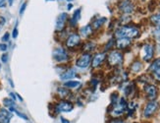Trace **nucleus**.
Here are the masks:
<instances>
[{
    "label": "nucleus",
    "instance_id": "obj_1",
    "mask_svg": "<svg viewBox=\"0 0 160 123\" xmlns=\"http://www.w3.org/2000/svg\"><path fill=\"white\" fill-rule=\"evenodd\" d=\"M140 36V30L133 26H123L121 28L117 29L115 32V37L119 38H136Z\"/></svg>",
    "mask_w": 160,
    "mask_h": 123
},
{
    "label": "nucleus",
    "instance_id": "obj_2",
    "mask_svg": "<svg viewBox=\"0 0 160 123\" xmlns=\"http://www.w3.org/2000/svg\"><path fill=\"white\" fill-rule=\"evenodd\" d=\"M107 60L111 66H120L123 63V54L118 50H113L109 53Z\"/></svg>",
    "mask_w": 160,
    "mask_h": 123
},
{
    "label": "nucleus",
    "instance_id": "obj_3",
    "mask_svg": "<svg viewBox=\"0 0 160 123\" xmlns=\"http://www.w3.org/2000/svg\"><path fill=\"white\" fill-rule=\"evenodd\" d=\"M52 56L54 58V60H56L58 63H63L66 62V61L69 59V55L66 51V49H64L63 47H56L53 52H52Z\"/></svg>",
    "mask_w": 160,
    "mask_h": 123
},
{
    "label": "nucleus",
    "instance_id": "obj_4",
    "mask_svg": "<svg viewBox=\"0 0 160 123\" xmlns=\"http://www.w3.org/2000/svg\"><path fill=\"white\" fill-rule=\"evenodd\" d=\"M126 109H127V102L125 100V99L122 98L116 105H114V108H113V110L111 111V115L117 117V116L122 115L126 111Z\"/></svg>",
    "mask_w": 160,
    "mask_h": 123
},
{
    "label": "nucleus",
    "instance_id": "obj_5",
    "mask_svg": "<svg viewBox=\"0 0 160 123\" xmlns=\"http://www.w3.org/2000/svg\"><path fill=\"white\" fill-rule=\"evenodd\" d=\"M74 109V105L70 101L62 100L59 101L55 106V110L57 112H71Z\"/></svg>",
    "mask_w": 160,
    "mask_h": 123
},
{
    "label": "nucleus",
    "instance_id": "obj_6",
    "mask_svg": "<svg viewBox=\"0 0 160 123\" xmlns=\"http://www.w3.org/2000/svg\"><path fill=\"white\" fill-rule=\"evenodd\" d=\"M92 62V55L89 53H83L76 61V65L79 68H87Z\"/></svg>",
    "mask_w": 160,
    "mask_h": 123
},
{
    "label": "nucleus",
    "instance_id": "obj_7",
    "mask_svg": "<svg viewBox=\"0 0 160 123\" xmlns=\"http://www.w3.org/2000/svg\"><path fill=\"white\" fill-rule=\"evenodd\" d=\"M157 108H158V102L157 101H154V100L149 101L144 107L143 116H144V117H147V118L150 117V116H152L154 114V112L157 110Z\"/></svg>",
    "mask_w": 160,
    "mask_h": 123
},
{
    "label": "nucleus",
    "instance_id": "obj_8",
    "mask_svg": "<svg viewBox=\"0 0 160 123\" xmlns=\"http://www.w3.org/2000/svg\"><path fill=\"white\" fill-rule=\"evenodd\" d=\"M81 42V37L78 35V33H72L68 38L66 40V45L68 49H74L77 45H79Z\"/></svg>",
    "mask_w": 160,
    "mask_h": 123
},
{
    "label": "nucleus",
    "instance_id": "obj_9",
    "mask_svg": "<svg viewBox=\"0 0 160 123\" xmlns=\"http://www.w3.org/2000/svg\"><path fill=\"white\" fill-rule=\"evenodd\" d=\"M142 49H143V55H142L143 60L147 61V62H149V61L152 59V57H153V53H154L153 46L149 44H148L143 45Z\"/></svg>",
    "mask_w": 160,
    "mask_h": 123
},
{
    "label": "nucleus",
    "instance_id": "obj_10",
    "mask_svg": "<svg viewBox=\"0 0 160 123\" xmlns=\"http://www.w3.org/2000/svg\"><path fill=\"white\" fill-rule=\"evenodd\" d=\"M134 8H135L134 5L130 1V0H123L119 5V9L123 13H126V14H130V13L133 12Z\"/></svg>",
    "mask_w": 160,
    "mask_h": 123
},
{
    "label": "nucleus",
    "instance_id": "obj_11",
    "mask_svg": "<svg viewBox=\"0 0 160 123\" xmlns=\"http://www.w3.org/2000/svg\"><path fill=\"white\" fill-rule=\"evenodd\" d=\"M144 92H145V94H147L148 99H149V100H153L156 99V97H157V93H158L156 87L153 86V85H147V86H145V88H144Z\"/></svg>",
    "mask_w": 160,
    "mask_h": 123
},
{
    "label": "nucleus",
    "instance_id": "obj_12",
    "mask_svg": "<svg viewBox=\"0 0 160 123\" xmlns=\"http://www.w3.org/2000/svg\"><path fill=\"white\" fill-rule=\"evenodd\" d=\"M67 19H68V16L66 13H62V14L58 17L57 22H56V31L57 32H62L64 30Z\"/></svg>",
    "mask_w": 160,
    "mask_h": 123
},
{
    "label": "nucleus",
    "instance_id": "obj_13",
    "mask_svg": "<svg viewBox=\"0 0 160 123\" xmlns=\"http://www.w3.org/2000/svg\"><path fill=\"white\" fill-rule=\"evenodd\" d=\"M132 42L130 38H117V40L115 42V44L117 46V49H125L129 47L131 45Z\"/></svg>",
    "mask_w": 160,
    "mask_h": 123
},
{
    "label": "nucleus",
    "instance_id": "obj_14",
    "mask_svg": "<svg viewBox=\"0 0 160 123\" xmlns=\"http://www.w3.org/2000/svg\"><path fill=\"white\" fill-rule=\"evenodd\" d=\"M106 58V54L105 53H97L94 55V57L92 58V66L93 68H96L98 67L102 64V62Z\"/></svg>",
    "mask_w": 160,
    "mask_h": 123
},
{
    "label": "nucleus",
    "instance_id": "obj_15",
    "mask_svg": "<svg viewBox=\"0 0 160 123\" xmlns=\"http://www.w3.org/2000/svg\"><path fill=\"white\" fill-rule=\"evenodd\" d=\"M12 118V113L10 110H7L5 108L0 109V123H10Z\"/></svg>",
    "mask_w": 160,
    "mask_h": 123
},
{
    "label": "nucleus",
    "instance_id": "obj_16",
    "mask_svg": "<svg viewBox=\"0 0 160 123\" xmlns=\"http://www.w3.org/2000/svg\"><path fill=\"white\" fill-rule=\"evenodd\" d=\"M92 33V27L90 25H86L80 30V35L83 38H88Z\"/></svg>",
    "mask_w": 160,
    "mask_h": 123
},
{
    "label": "nucleus",
    "instance_id": "obj_17",
    "mask_svg": "<svg viewBox=\"0 0 160 123\" xmlns=\"http://www.w3.org/2000/svg\"><path fill=\"white\" fill-rule=\"evenodd\" d=\"M76 76V71L74 69H70V70H67L65 71L63 74L60 75V80L62 81H66L68 79H72Z\"/></svg>",
    "mask_w": 160,
    "mask_h": 123
},
{
    "label": "nucleus",
    "instance_id": "obj_18",
    "mask_svg": "<svg viewBox=\"0 0 160 123\" xmlns=\"http://www.w3.org/2000/svg\"><path fill=\"white\" fill-rule=\"evenodd\" d=\"M81 12H82V9L81 8H79V9H77L75 11V13H74V15H73V17H72V19H71V26H76L77 25V22L80 20V18H81Z\"/></svg>",
    "mask_w": 160,
    "mask_h": 123
},
{
    "label": "nucleus",
    "instance_id": "obj_19",
    "mask_svg": "<svg viewBox=\"0 0 160 123\" xmlns=\"http://www.w3.org/2000/svg\"><path fill=\"white\" fill-rule=\"evenodd\" d=\"M57 94L60 98L64 99V98H67L69 94H70V92L68 91V88H65V87H60L57 89Z\"/></svg>",
    "mask_w": 160,
    "mask_h": 123
},
{
    "label": "nucleus",
    "instance_id": "obj_20",
    "mask_svg": "<svg viewBox=\"0 0 160 123\" xmlns=\"http://www.w3.org/2000/svg\"><path fill=\"white\" fill-rule=\"evenodd\" d=\"M105 22H106V18H97L96 20H94V21H93L92 27H93V29L97 30L98 28H100V27Z\"/></svg>",
    "mask_w": 160,
    "mask_h": 123
},
{
    "label": "nucleus",
    "instance_id": "obj_21",
    "mask_svg": "<svg viewBox=\"0 0 160 123\" xmlns=\"http://www.w3.org/2000/svg\"><path fill=\"white\" fill-rule=\"evenodd\" d=\"M131 69L133 72L138 73V72H140L142 69V64L141 62H138V61H136V62H134L133 64H132Z\"/></svg>",
    "mask_w": 160,
    "mask_h": 123
},
{
    "label": "nucleus",
    "instance_id": "obj_22",
    "mask_svg": "<svg viewBox=\"0 0 160 123\" xmlns=\"http://www.w3.org/2000/svg\"><path fill=\"white\" fill-rule=\"evenodd\" d=\"M81 86V82L78 81H68L65 83V87L69 89H75Z\"/></svg>",
    "mask_w": 160,
    "mask_h": 123
},
{
    "label": "nucleus",
    "instance_id": "obj_23",
    "mask_svg": "<svg viewBox=\"0 0 160 123\" xmlns=\"http://www.w3.org/2000/svg\"><path fill=\"white\" fill-rule=\"evenodd\" d=\"M158 68H160V58H157V59H155L153 62L151 63V65L149 66V71H151V72H153V71H155L156 69H158Z\"/></svg>",
    "mask_w": 160,
    "mask_h": 123
},
{
    "label": "nucleus",
    "instance_id": "obj_24",
    "mask_svg": "<svg viewBox=\"0 0 160 123\" xmlns=\"http://www.w3.org/2000/svg\"><path fill=\"white\" fill-rule=\"evenodd\" d=\"M94 49H95V44L92 43V42H89V43H88V44H85V47H83V50L89 52V51H92Z\"/></svg>",
    "mask_w": 160,
    "mask_h": 123
},
{
    "label": "nucleus",
    "instance_id": "obj_25",
    "mask_svg": "<svg viewBox=\"0 0 160 123\" xmlns=\"http://www.w3.org/2000/svg\"><path fill=\"white\" fill-rule=\"evenodd\" d=\"M3 105L6 106V107H13V106H16V105H15V102H14V100H11V99H4L3 100Z\"/></svg>",
    "mask_w": 160,
    "mask_h": 123
},
{
    "label": "nucleus",
    "instance_id": "obj_26",
    "mask_svg": "<svg viewBox=\"0 0 160 123\" xmlns=\"http://www.w3.org/2000/svg\"><path fill=\"white\" fill-rule=\"evenodd\" d=\"M153 35L156 39L160 40V26H157L153 31Z\"/></svg>",
    "mask_w": 160,
    "mask_h": 123
},
{
    "label": "nucleus",
    "instance_id": "obj_27",
    "mask_svg": "<svg viewBox=\"0 0 160 123\" xmlns=\"http://www.w3.org/2000/svg\"><path fill=\"white\" fill-rule=\"evenodd\" d=\"M153 77L155 78L156 81L160 82V68H158V69L153 71Z\"/></svg>",
    "mask_w": 160,
    "mask_h": 123
},
{
    "label": "nucleus",
    "instance_id": "obj_28",
    "mask_svg": "<svg viewBox=\"0 0 160 123\" xmlns=\"http://www.w3.org/2000/svg\"><path fill=\"white\" fill-rule=\"evenodd\" d=\"M114 44H115V40H114L113 38H111V39L109 40V42H108V44H106V46H105V49H106V50L110 49L111 47L114 46Z\"/></svg>",
    "mask_w": 160,
    "mask_h": 123
},
{
    "label": "nucleus",
    "instance_id": "obj_29",
    "mask_svg": "<svg viewBox=\"0 0 160 123\" xmlns=\"http://www.w3.org/2000/svg\"><path fill=\"white\" fill-rule=\"evenodd\" d=\"M26 8H27V2L23 3L22 6H21V8H20V14H21V15H23V14H24V12H25Z\"/></svg>",
    "mask_w": 160,
    "mask_h": 123
},
{
    "label": "nucleus",
    "instance_id": "obj_30",
    "mask_svg": "<svg viewBox=\"0 0 160 123\" xmlns=\"http://www.w3.org/2000/svg\"><path fill=\"white\" fill-rule=\"evenodd\" d=\"M12 37L13 38H16L18 37V28H17V26L15 27V28L13 29V33H12Z\"/></svg>",
    "mask_w": 160,
    "mask_h": 123
},
{
    "label": "nucleus",
    "instance_id": "obj_31",
    "mask_svg": "<svg viewBox=\"0 0 160 123\" xmlns=\"http://www.w3.org/2000/svg\"><path fill=\"white\" fill-rule=\"evenodd\" d=\"M9 37H10L9 33H6L5 35L2 37V42H3V43H5V42H8V40H9Z\"/></svg>",
    "mask_w": 160,
    "mask_h": 123
},
{
    "label": "nucleus",
    "instance_id": "obj_32",
    "mask_svg": "<svg viewBox=\"0 0 160 123\" xmlns=\"http://www.w3.org/2000/svg\"><path fill=\"white\" fill-rule=\"evenodd\" d=\"M7 49H8L7 44H0V50H1V51H6Z\"/></svg>",
    "mask_w": 160,
    "mask_h": 123
},
{
    "label": "nucleus",
    "instance_id": "obj_33",
    "mask_svg": "<svg viewBox=\"0 0 160 123\" xmlns=\"http://www.w3.org/2000/svg\"><path fill=\"white\" fill-rule=\"evenodd\" d=\"M1 60H2V62H3V63H6L7 61H8V54L4 53L3 55H2V58H1Z\"/></svg>",
    "mask_w": 160,
    "mask_h": 123
},
{
    "label": "nucleus",
    "instance_id": "obj_34",
    "mask_svg": "<svg viewBox=\"0 0 160 123\" xmlns=\"http://www.w3.org/2000/svg\"><path fill=\"white\" fill-rule=\"evenodd\" d=\"M16 113H17V115H19L20 117H22L23 119H25V120H28V116L27 115H25V114H23V113H21V112H19V111H15Z\"/></svg>",
    "mask_w": 160,
    "mask_h": 123
},
{
    "label": "nucleus",
    "instance_id": "obj_35",
    "mask_svg": "<svg viewBox=\"0 0 160 123\" xmlns=\"http://www.w3.org/2000/svg\"><path fill=\"white\" fill-rule=\"evenodd\" d=\"M6 6V0H0V8H4Z\"/></svg>",
    "mask_w": 160,
    "mask_h": 123
},
{
    "label": "nucleus",
    "instance_id": "obj_36",
    "mask_svg": "<svg viewBox=\"0 0 160 123\" xmlns=\"http://www.w3.org/2000/svg\"><path fill=\"white\" fill-rule=\"evenodd\" d=\"M9 95H10V97L12 98V100H16V98H17L16 94H14V93H10Z\"/></svg>",
    "mask_w": 160,
    "mask_h": 123
},
{
    "label": "nucleus",
    "instance_id": "obj_37",
    "mask_svg": "<svg viewBox=\"0 0 160 123\" xmlns=\"http://www.w3.org/2000/svg\"><path fill=\"white\" fill-rule=\"evenodd\" d=\"M110 123H123V121L120 120V119H113Z\"/></svg>",
    "mask_w": 160,
    "mask_h": 123
},
{
    "label": "nucleus",
    "instance_id": "obj_38",
    "mask_svg": "<svg viewBox=\"0 0 160 123\" xmlns=\"http://www.w3.org/2000/svg\"><path fill=\"white\" fill-rule=\"evenodd\" d=\"M60 118H61V122H62V123H70V121L67 120V119H65L64 117H60Z\"/></svg>",
    "mask_w": 160,
    "mask_h": 123
},
{
    "label": "nucleus",
    "instance_id": "obj_39",
    "mask_svg": "<svg viewBox=\"0 0 160 123\" xmlns=\"http://www.w3.org/2000/svg\"><path fill=\"white\" fill-rule=\"evenodd\" d=\"M72 7H73V5H72V4H69V5L67 6V9H68V10H71Z\"/></svg>",
    "mask_w": 160,
    "mask_h": 123
},
{
    "label": "nucleus",
    "instance_id": "obj_40",
    "mask_svg": "<svg viewBox=\"0 0 160 123\" xmlns=\"http://www.w3.org/2000/svg\"><path fill=\"white\" fill-rule=\"evenodd\" d=\"M13 1H14V0H9V5H10V6L13 4Z\"/></svg>",
    "mask_w": 160,
    "mask_h": 123
},
{
    "label": "nucleus",
    "instance_id": "obj_41",
    "mask_svg": "<svg viewBox=\"0 0 160 123\" xmlns=\"http://www.w3.org/2000/svg\"><path fill=\"white\" fill-rule=\"evenodd\" d=\"M0 66H1V63H0Z\"/></svg>",
    "mask_w": 160,
    "mask_h": 123
}]
</instances>
